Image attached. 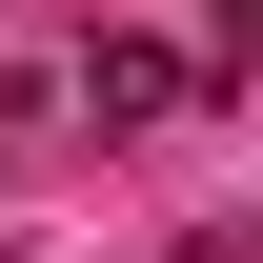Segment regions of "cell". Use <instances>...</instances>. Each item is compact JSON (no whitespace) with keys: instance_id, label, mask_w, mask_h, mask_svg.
<instances>
[{"instance_id":"1","label":"cell","mask_w":263,"mask_h":263,"mask_svg":"<svg viewBox=\"0 0 263 263\" xmlns=\"http://www.w3.org/2000/svg\"><path fill=\"white\" fill-rule=\"evenodd\" d=\"M81 101H101V122H162V101H202V81L162 61V41H81Z\"/></svg>"}]
</instances>
